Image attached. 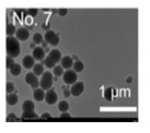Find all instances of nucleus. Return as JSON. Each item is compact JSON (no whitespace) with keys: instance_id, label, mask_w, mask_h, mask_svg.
<instances>
[{"instance_id":"f257e3e1","label":"nucleus","mask_w":150,"mask_h":133,"mask_svg":"<svg viewBox=\"0 0 150 133\" xmlns=\"http://www.w3.org/2000/svg\"><path fill=\"white\" fill-rule=\"evenodd\" d=\"M6 50H7V55L13 58L19 57V55L21 52V46L20 42L17 37L13 36H8L6 39Z\"/></svg>"},{"instance_id":"f03ea898","label":"nucleus","mask_w":150,"mask_h":133,"mask_svg":"<svg viewBox=\"0 0 150 133\" xmlns=\"http://www.w3.org/2000/svg\"><path fill=\"white\" fill-rule=\"evenodd\" d=\"M40 86L44 91H47L53 86V74L50 72H44L42 74V79L40 81Z\"/></svg>"},{"instance_id":"7ed1b4c3","label":"nucleus","mask_w":150,"mask_h":133,"mask_svg":"<svg viewBox=\"0 0 150 133\" xmlns=\"http://www.w3.org/2000/svg\"><path fill=\"white\" fill-rule=\"evenodd\" d=\"M63 80L67 85H72V84L76 83L77 80H78L77 72H76L75 70H71V69H68V70L64 71Z\"/></svg>"},{"instance_id":"20e7f679","label":"nucleus","mask_w":150,"mask_h":133,"mask_svg":"<svg viewBox=\"0 0 150 133\" xmlns=\"http://www.w3.org/2000/svg\"><path fill=\"white\" fill-rule=\"evenodd\" d=\"M44 39L48 45L52 46H57L59 44V36L57 33H55L54 31H47L44 35Z\"/></svg>"},{"instance_id":"39448f33","label":"nucleus","mask_w":150,"mask_h":133,"mask_svg":"<svg viewBox=\"0 0 150 133\" xmlns=\"http://www.w3.org/2000/svg\"><path fill=\"white\" fill-rule=\"evenodd\" d=\"M25 82L29 84L33 90H35V88H38L40 86V81H38V76L34 74L33 72H30V73L25 75Z\"/></svg>"},{"instance_id":"423d86ee","label":"nucleus","mask_w":150,"mask_h":133,"mask_svg":"<svg viewBox=\"0 0 150 133\" xmlns=\"http://www.w3.org/2000/svg\"><path fill=\"white\" fill-rule=\"evenodd\" d=\"M84 91V84L83 82H76V83H74L72 85H71V88H70V93L71 95L76 96V97H78V96H80L82 93H83Z\"/></svg>"},{"instance_id":"0eeeda50","label":"nucleus","mask_w":150,"mask_h":133,"mask_svg":"<svg viewBox=\"0 0 150 133\" xmlns=\"http://www.w3.org/2000/svg\"><path fill=\"white\" fill-rule=\"evenodd\" d=\"M44 99H45V102L48 105H54L57 102V99H58V96H57V94H56V92L54 90L50 88L45 93V98Z\"/></svg>"},{"instance_id":"6e6552de","label":"nucleus","mask_w":150,"mask_h":133,"mask_svg":"<svg viewBox=\"0 0 150 133\" xmlns=\"http://www.w3.org/2000/svg\"><path fill=\"white\" fill-rule=\"evenodd\" d=\"M32 56L35 60H38V61H42L43 59L45 58V50L43 47H35L33 49V52H32Z\"/></svg>"},{"instance_id":"1a4fd4ad","label":"nucleus","mask_w":150,"mask_h":133,"mask_svg":"<svg viewBox=\"0 0 150 133\" xmlns=\"http://www.w3.org/2000/svg\"><path fill=\"white\" fill-rule=\"evenodd\" d=\"M16 37H17L19 41H26V39L30 37L29 29H26L25 27L18 29L17 32H16Z\"/></svg>"},{"instance_id":"9d476101","label":"nucleus","mask_w":150,"mask_h":133,"mask_svg":"<svg viewBox=\"0 0 150 133\" xmlns=\"http://www.w3.org/2000/svg\"><path fill=\"white\" fill-rule=\"evenodd\" d=\"M60 62H62V66L64 68V70H68V69H71L74 66V59L70 56H65L62 58Z\"/></svg>"},{"instance_id":"9b49d317","label":"nucleus","mask_w":150,"mask_h":133,"mask_svg":"<svg viewBox=\"0 0 150 133\" xmlns=\"http://www.w3.org/2000/svg\"><path fill=\"white\" fill-rule=\"evenodd\" d=\"M22 64L25 69H32L35 64V59L33 58V56H25L22 60Z\"/></svg>"},{"instance_id":"f8f14e48","label":"nucleus","mask_w":150,"mask_h":133,"mask_svg":"<svg viewBox=\"0 0 150 133\" xmlns=\"http://www.w3.org/2000/svg\"><path fill=\"white\" fill-rule=\"evenodd\" d=\"M33 97L36 102H42L45 98V92L43 88H35L33 93Z\"/></svg>"},{"instance_id":"ddd939ff","label":"nucleus","mask_w":150,"mask_h":133,"mask_svg":"<svg viewBox=\"0 0 150 133\" xmlns=\"http://www.w3.org/2000/svg\"><path fill=\"white\" fill-rule=\"evenodd\" d=\"M48 56H50V58L54 60L56 63L60 62V60H62V52H60V50L58 49H53L50 51V54H48Z\"/></svg>"},{"instance_id":"4468645a","label":"nucleus","mask_w":150,"mask_h":133,"mask_svg":"<svg viewBox=\"0 0 150 133\" xmlns=\"http://www.w3.org/2000/svg\"><path fill=\"white\" fill-rule=\"evenodd\" d=\"M18 102H19V97H18L17 94H14V93H10V94L7 95V103H8L10 106H14V105H17Z\"/></svg>"},{"instance_id":"2eb2a0df","label":"nucleus","mask_w":150,"mask_h":133,"mask_svg":"<svg viewBox=\"0 0 150 133\" xmlns=\"http://www.w3.org/2000/svg\"><path fill=\"white\" fill-rule=\"evenodd\" d=\"M38 116L36 115L35 111H23L22 113V119L23 120H34L38 119Z\"/></svg>"},{"instance_id":"dca6fc26","label":"nucleus","mask_w":150,"mask_h":133,"mask_svg":"<svg viewBox=\"0 0 150 133\" xmlns=\"http://www.w3.org/2000/svg\"><path fill=\"white\" fill-rule=\"evenodd\" d=\"M23 111H34L35 110V105L32 100H25L22 105Z\"/></svg>"},{"instance_id":"f3484780","label":"nucleus","mask_w":150,"mask_h":133,"mask_svg":"<svg viewBox=\"0 0 150 133\" xmlns=\"http://www.w3.org/2000/svg\"><path fill=\"white\" fill-rule=\"evenodd\" d=\"M10 73L12 75H14V76H18V75H20L21 74V72H22V68L20 64H18V63H14L10 69Z\"/></svg>"},{"instance_id":"a211bd4d","label":"nucleus","mask_w":150,"mask_h":133,"mask_svg":"<svg viewBox=\"0 0 150 133\" xmlns=\"http://www.w3.org/2000/svg\"><path fill=\"white\" fill-rule=\"evenodd\" d=\"M43 63H44V66H45L46 68H48V69H52V68H54V66L57 64L53 59L50 58V56H47V57H45V58L43 59Z\"/></svg>"},{"instance_id":"6ab92c4d","label":"nucleus","mask_w":150,"mask_h":133,"mask_svg":"<svg viewBox=\"0 0 150 133\" xmlns=\"http://www.w3.org/2000/svg\"><path fill=\"white\" fill-rule=\"evenodd\" d=\"M32 69H33V73L36 75V76H40V75H42L43 73H44V66H43V64H41V63L34 64V66Z\"/></svg>"},{"instance_id":"aec40b11","label":"nucleus","mask_w":150,"mask_h":133,"mask_svg":"<svg viewBox=\"0 0 150 133\" xmlns=\"http://www.w3.org/2000/svg\"><path fill=\"white\" fill-rule=\"evenodd\" d=\"M72 68H74V70H75L76 72H82L84 68V64L81 60H76V61H74Z\"/></svg>"},{"instance_id":"412c9836","label":"nucleus","mask_w":150,"mask_h":133,"mask_svg":"<svg viewBox=\"0 0 150 133\" xmlns=\"http://www.w3.org/2000/svg\"><path fill=\"white\" fill-rule=\"evenodd\" d=\"M17 32V29H16V26L11 23H8L7 24V29H6V33H7V36H12L14 35Z\"/></svg>"},{"instance_id":"4be33fe9","label":"nucleus","mask_w":150,"mask_h":133,"mask_svg":"<svg viewBox=\"0 0 150 133\" xmlns=\"http://www.w3.org/2000/svg\"><path fill=\"white\" fill-rule=\"evenodd\" d=\"M58 109H59V111H62V112L68 111V110H69V104H68V102L62 100L58 104Z\"/></svg>"},{"instance_id":"5701e85b","label":"nucleus","mask_w":150,"mask_h":133,"mask_svg":"<svg viewBox=\"0 0 150 133\" xmlns=\"http://www.w3.org/2000/svg\"><path fill=\"white\" fill-rule=\"evenodd\" d=\"M53 73L55 76H63L64 74V68L62 66H55L53 69Z\"/></svg>"},{"instance_id":"b1692460","label":"nucleus","mask_w":150,"mask_h":133,"mask_svg":"<svg viewBox=\"0 0 150 133\" xmlns=\"http://www.w3.org/2000/svg\"><path fill=\"white\" fill-rule=\"evenodd\" d=\"M44 41V37H43L42 34L40 33H35L33 36V43H35V45L36 44H42V42Z\"/></svg>"},{"instance_id":"393cba45","label":"nucleus","mask_w":150,"mask_h":133,"mask_svg":"<svg viewBox=\"0 0 150 133\" xmlns=\"http://www.w3.org/2000/svg\"><path fill=\"white\" fill-rule=\"evenodd\" d=\"M14 63H16L14 62V58H13V57H10V56H7V59H6V68H7L8 70L14 64Z\"/></svg>"},{"instance_id":"a878e982","label":"nucleus","mask_w":150,"mask_h":133,"mask_svg":"<svg viewBox=\"0 0 150 133\" xmlns=\"http://www.w3.org/2000/svg\"><path fill=\"white\" fill-rule=\"evenodd\" d=\"M6 91H7V94L13 93V91H14V84H13L12 82H7V85H6Z\"/></svg>"},{"instance_id":"bb28decb","label":"nucleus","mask_w":150,"mask_h":133,"mask_svg":"<svg viewBox=\"0 0 150 133\" xmlns=\"http://www.w3.org/2000/svg\"><path fill=\"white\" fill-rule=\"evenodd\" d=\"M18 118L14 113H9L8 117H7V121H17Z\"/></svg>"},{"instance_id":"cd10ccee","label":"nucleus","mask_w":150,"mask_h":133,"mask_svg":"<svg viewBox=\"0 0 150 133\" xmlns=\"http://www.w3.org/2000/svg\"><path fill=\"white\" fill-rule=\"evenodd\" d=\"M60 118H62V119H70L71 116H70V113H68L67 111H64V112H62Z\"/></svg>"},{"instance_id":"c85d7f7f","label":"nucleus","mask_w":150,"mask_h":133,"mask_svg":"<svg viewBox=\"0 0 150 133\" xmlns=\"http://www.w3.org/2000/svg\"><path fill=\"white\" fill-rule=\"evenodd\" d=\"M29 13L32 15V17H34V15H36V14H38V10H36V9H30Z\"/></svg>"},{"instance_id":"c756f323","label":"nucleus","mask_w":150,"mask_h":133,"mask_svg":"<svg viewBox=\"0 0 150 133\" xmlns=\"http://www.w3.org/2000/svg\"><path fill=\"white\" fill-rule=\"evenodd\" d=\"M50 115L48 112H45V113H43L42 115V119H50Z\"/></svg>"},{"instance_id":"7c9ffc66","label":"nucleus","mask_w":150,"mask_h":133,"mask_svg":"<svg viewBox=\"0 0 150 133\" xmlns=\"http://www.w3.org/2000/svg\"><path fill=\"white\" fill-rule=\"evenodd\" d=\"M70 90H67V88H65L64 90V95H65V97H68V96H70Z\"/></svg>"},{"instance_id":"2f4dec72","label":"nucleus","mask_w":150,"mask_h":133,"mask_svg":"<svg viewBox=\"0 0 150 133\" xmlns=\"http://www.w3.org/2000/svg\"><path fill=\"white\" fill-rule=\"evenodd\" d=\"M66 13H67L66 9H62V10H59V14H60V15H65Z\"/></svg>"},{"instance_id":"473e14b6","label":"nucleus","mask_w":150,"mask_h":133,"mask_svg":"<svg viewBox=\"0 0 150 133\" xmlns=\"http://www.w3.org/2000/svg\"><path fill=\"white\" fill-rule=\"evenodd\" d=\"M42 27H43L44 29H47V31H48V27H50V25L46 24V23H44V24L42 25Z\"/></svg>"},{"instance_id":"72a5a7b5","label":"nucleus","mask_w":150,"mask_h":133,"mask_svg":"<svg viewBox=\"0 0 150 133\" xmlns=\"http://www.w3.org/2000/svg\"><path fill=\"white\" fill-rule=\"evenodd\" d=\"M47 45H48V44L43 41V42H42V47H43V48H46V47H47Z\"/></svg>"},{"instance_id":"f704fd0d","label":"nucleus","mask_w":150,"mask_h":133,"mask_svg":"<svg viewBox=\"0 0 150 133\" xmlns=\"http://www.w3.org/2000/svg\"><path fill=\"white\" fill-rule=\"evenodd\" d=\"M30 47H31V48H35V43H32V44H31V45H30Z\"/></svg>"},{"instance_id":"c9c22d12","label":"nucleus","mask_w":150,"mask_h":133,"mask_svg":"<svg viewBox=\"0 0 150 133\" xmlns=\"http://www.w3.org/2000/svg\"><path fill=\"white\" fill-rule=\"evenodd\" d=\"M72 59H74V60H78V58H77L76 56H74V57H72Z\"/></svg>"}]
</instances>
